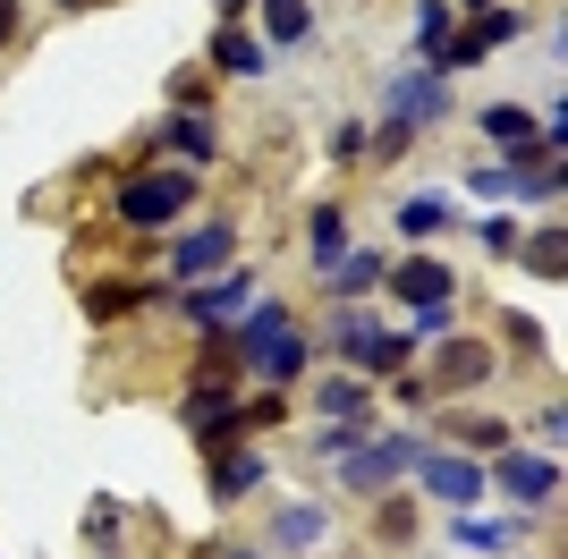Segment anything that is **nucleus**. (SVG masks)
<instances>
[{
    "instance_id": "nucleus-1",
    "label": "nucleus",
    "mask_w": 568,
    "mask_h": 559,
    "mask_svg": "<svg viewBox=\"0 0 568 559\" xmlns=\"http://www.w3.org/2000/svg\"><path fill=\"white\" fill-rule=\"evenodd\" d=\"M179 212H195V170H144L119 186V221L128 230H170Z\"/></svg>"
},
{
    "instance_id": "nucleus-2",
    "label": "nucleus",
    "mask_w": 568,
    "mask_h": 559,
    "mask_svg": "<svg viewBox=\"0 0 568 559\" xmlns=\"http://www.w3.org/2000/svg\"><path fill=\"white\" fill-rule=\"evenodd\" d=\"M332 348L348 356V365H365V373H399L407 356H416V331H382L374 314H339V323H332Z\"/></svg>"
},
{
    "instance_id": "nucleus-3",
    "label": "nucleus",
    "mask_w": 568,
    "mask_h": 559,
    "mask_svg": "<svg viewBox=\"0 0 568 559\" xmlns=\"http://www.w3.org/2000/svg\"><path fill=\"white\" fill-rule=\"evenodd\" d=\"M416 458H425V441L390 433V441H356L348 458H332V466H339V484H348V491H382L390 475H416Z\"/></svg>"
},
{
    "instance_id": "nucleus-4",
    "label": "nucleus",
    "mask_w": 568,
    "mask_h": 559,
    "mask_svg": "<svg viewBox=\"0 0 568 559\" xmlns=\"http://www.w3.org/2000/svg\"><path fill=\"white\" fill-rule=\"evenodd\" d=\"M442 111H450V77L442 69L390 77V119H399V128H425V119H442Z\"/></svg>"
},
{
    "instance_id": "nucleus-5",
    "label": "nucleus",
    "mask_w": 568,
    "mask_h": 559,
    "mask_svg": "<svg viewBox=\"0 0 568 559\" xmlns=\"http://www.w3.org/2000/svg\"><path fill=\"white\" fill-rule=\"evenodd\" d=\"M416 475H425V491H442V500H458V509H475V500L493 491V475H484L475 458H450V449H425Z\"/></svg>"
},
{
    "instance_id": "nucleus-6",
    "label": "nucleus",
    "mask_w": 568,
    "mask_h": 559,
    "mask_svg": "<svg viewBox=\"0 0 568 559\" xmlns=\"http://www.w3.org/2000/svg\"><path fill=\"white\" fill-rule=\"evenodd\" d=\"M500 491L526 500V509H551V491H560V466L535 458V449H500Z\"/></svg>"
},
{
    "instance_id": "nucleus-7",
    "label": "nucleus",
    "mask_w": 568,
    "mask_h": 559,
    "mask_svg": "<svg viewBox=\"0 0 568 559\" xmlns=\"http://www.w3.org/2000/svg\"><path fill=\"white\" fill-rule=\"evenodd\" d=\"M230 246H237V230H230V221H204V230H187L179 246H170V272H179V280L221 272V263H230Z\"/></svg>"
},
{
    "instance_id": "nucleus-8",
    "label": "nucleus",
    "mask_w": 568,
    "mask_h": 559,
    "mask_svg": "<svg viewBox=\"0 0 568 559\" xmlns=\"http://www.w3.org/2000/svg\"><path fill=\"white\" fill-rule=\"evenodd\" d=\"M237 356L263 373V390H281V382L306 373V339H297V331H272V339H255V348H237Z\"/></svg>"
},
{
    "instance_id": "nucleus-9",
    "label": "nucleus",
    "mask_w": 568,
    "mask_h": 559,
    "mask_svg": "<svg viewBox=\"0 0 568 559\" xmlns=\"http://www.w3.org/2000/svg\"><path fill=\"white\" fill-rule=\"evenodd\" d=\"M195 305V323H230V314H246L255 305V272H221L204 297H187Z\"/></svg>"
},
{
    "instance_id": "nucleus-10",
    "label": "nucleus",
    "mask_w": 568,
    "mask_h": 559,
    "mask_svg": "<svg viewBox=\"0 0 568 559\" xmlns=\"http://www.w3.org/2000/svg\"><path fill=\"white\" fill-rule=\"evenodd\" d=\"M390 288H399V305H450V272H442L433 255H407Z\"/></svg>"
},
{
    "instance_id": "nucleus-11",
    "label": "nucleus",
    "mask_w": 568,
    "mask_h": 559,
    "mask_svg": "<svg viewBox=\"0 0 568 559\" xmlns=\"http://www.w3.org/2000/svg\"><path fill=\"white\" fill-rule=\"evenodd\" d=\"M255 484H272L255 449H221V458H213V500H246Z\"/></svg>"
},
{
    "instance_id": "nucleus-12",
    "label": "nucleus",
    "mask_w": 568,
    "mask_h": 559,
    "mask_svg": "<svg viewBox=\"0 0 568 559\" xmlns=\"http://www.w3.org/2000/svg\"><path fill=\"white\" fill-rule=\"evenodd\" d=\"M306 34H314V9H306V0H263V51H272V43L297 51Z\"/></svg>"
},
{
    "instance_id": "nucleus-13",
    "label": "nucleus",
    "mask_w": 568,
    "mask_h": 559,
    "mask_svg": "<svg viewBox=\"0 0 568 559\" xmlns=\"http://www.w3.org/2000/svg\"><path fill=\"white\" fill-rule=\"evenodd\" d=\"M162 144H170V153H187L195 170H204V162L221 153V136H213V119H204V111H179V119L162 128Z\"/></svg>"
},
{
    "instance_id": "nucleus-14",
    "label": "nucleus",
    "mask_w": 568,
    "mask_h": 559,
    "mask_svg": "<svg viewBox=\"0 0 568 559\" xmlns=\"http://www.w3.org/2000/svg\"><path fill=\"white\" fill-rule=\"evenodd\" d=\"M263 34H246V26H221V43H213V69H230V77H263Z\"/></svg>"
},
{
    "instance_id": "nucleus-15",
    "label": "nucleus",
    "mask_w": 568,
    "mask_h": 559,
    "mask_svg": "<svg viewBox=\"0 0 568 559\" xmlns=\"http://www.w3.org/2000/svg\"><path fill=\"white\" fill-rule=\"evenodd\" d=\"M484 373H493V348H475V339H450L433 382H442V390H467V382H484Z\"/></svg>"
},
{
    "instance_id": "nucleus-16",
    "label": "nucleus",
    "mask_w": 568,
    "mask_h": 559,
    "mask_svg": "<svg viewBox=\"0 0 568 559\" xmlns=\"http://www.w3.org/2000/svg\"><path fill=\"white\" fill-rule=\"evenodd\" d=\"M306 246H314V263L332 272V263L348 255V212H339V204H323V212L306 221Z\"/></svg>"
},
{
    "instance_id": "nucleus-17",
    "label": "nucleus",
    "mask_w": 568,
    "mask_h": 559,
    "mask_svg": "<svg viewBox=\"0 0 568 559\" xmlns=\"http://www.w3.org/2000/svg\"><path fill=\"white\" fill-rule=\"evenodd\" d=\"M323 416L365 424V416H374V407H365V382H348V373H323Z\"/></svg>"
},
{
    "instance_id": "nucleus-18",
    "label": "nucleus",
    "mask_w": 568,
    "mask_h": 559,
    "mask_svg": "<svg viewBox=\"0 0 568 559\" xmlns=\"http://www.w3.org/2000/svg\"><path fill=\"white\" fill-rule=\"evenodd\" d=\"M526 263H535V280H560V272H568V230H560V221H544V230H535Z\"/></svg>"
},
{
    "instance_id": "nucleus-19",
    "label": "nucleus",
    "mask_w": 568,
    "mask_h": 559,
    "mask_svg": "<svg viewBox=\"0 0 568 559\" xmlns=\"http://www.w3.org/2000/svg\"><path fill=\"white\" fill-rule=\"evenodd\" d=\"M450 441L458 449H509V424L500 416H450Z\"/></svg>"
},
{
    "instance_id": "nucleus-20",
    "label": "nucleus",
    "mask_w": 568,
    "mask_h": 559,
    "mask_svg": "<svg viewBox=\"0 0 568 559\" xmlns=\"http://www.w3.org/2000/svg\"><path fill=\"white\" fill-rule=\"evenodd\" d=\"M450 26H458V9H450V0H416V43H425V60H433L442 43H450Z\"/></svg>"
},
{
    "instance_id": "nucleus-21",
    "label": "nucleus",
    "mask_w": 568,
    "mask_h": 559,
    "mask_svg": "<svg viewBox=\"0 0 568 559\" xmlns=\"http://www.w3.org/2000/svg\"><path fill=\"white\" fill-rule=\"evenodd\" d=\"M399 230H407V237L450 230V204H442V195H407V204H399Z\"/></svg>"
},
{
    "instance_id": "nucleus-22",
    "label": "nucleus",
    "mask_w": 568,
    "mask_h": 559,
    "mask_svg": "<svg viewBox=\"0 0 568 559\" xmlns=\"http://www.w3.org/2000/svg\"><path fill=\"white\" fill-rule=\"evenodd\" d=\"M332 288H339V297H365V288H382V263L374 255H339L332 263Z\"/></svg>"
},
{
    "instance_id": "nucleus-23",
    "label": "nucleus",
    "mask_w": 568,
    "mask_h": 559,
    "mask_svg": "<svg viewBox=\"0 0 568 559\" xmlns=\"http://www.w3.org/2000/svg\"><path fill=\"white\" fill-rule=\"evenodd\" d=\"M518 9H475V18H467V34H475V43H484V51H493V43H509V34H518Z\"/></svg>"
},
{
    "instance_id": "nucleus-24",
    "label": "nucleus",
    "mask_w": 568,
    "mask_h": 559,
    "mask_svg": "<svg viewBox=\"0 0 568 559\" xmlns=\"http://www.w3.org/2000/svg\"><path fill=\"white\" fill-rule=\"evenodd\" d=\"M484 136H500V144H526V136H535V111L500 102V111H484Z\"/></svg>"
},
{
    "instance_id": "nucleus-25",
    "label": "nucleus",
    "mask_w": 568,
    "mask_h": 559,
    "mask_svg": "<svg viewBox=\"0 0 568 559\" xmlns=\"http://www.w3.org/2000/svg\"><path fill=\"white\" fill-rule=\"evenodd\" d=\"M128 305H144V288H136V280H128V288H85V314H94V323L128 314Z\"/></svg>"
},
{
    "instance_id": "nucleus-26",
    "label": "nucleus",
    "mask_w": 568,
    "mask_h": 559,
    "mask_svg": "<svg viewBox=\"0 0 568 559\" xmlns=\"http://www.w3.org/2000/svg\"><path fill=\"white\" fill-rule=\"evenodd\" d=\"M306 542H323V509H288L281 517V551H306Z\"/></svg>"
},
{
    "instance_id": "nucleus-27",
    "label": "nucleus",
    "mask_w": 568,
    "mask_h": 559,
    "mask_svg": "<svg viewBox=\"0 0 568 559\" xmlns=\"http://www.w3.org/2000/svg\"><path fill=\"white\" fill-rule=\"evenodd\" d=\"M170 102H179V111H204V102H213V77H204V69H179V77H170Z\"/></svg>"
},
{
    "instance_id": "nucleus-28",
    "label": "nucleus",
    "mask_w": 568,
    "mask_h": 559,
    "mask_svg": "<svg viewBox=\"0 0 568 559\" xmlns=\"http://www.w3.org/2000/svg\"><path fill=\"white\" fill-rule=\"evenodd\" d=\"M458 542H467V551H500V542H509V526H467V517H458Z\"/></svg>"
},
{
    "instance_id": "nucleus-29",
    "label": "nucleus",
    "mask_w": 568,
    "mask_h": 559,
    "mask_svg": "<svg viewBox=\"0 0 568 559\" xmlns=\"http://www.w3.org/2000/svg\"><path fill=\"white\" fill-rule=\"evenodd\" d=\"M85 535H94V542L119 535V500H94V509H85Z\"/></svg>"
},
{
    "instance_id": "nucleus-30",
    "label": "nucleus",
    "mask_w": 568,
    "mask_h": 559,
    "mask_svg": "<svg viewBox=\"0 0 568 559\" xmlns=\"http://www.w3.org/2000/svg\"><path fill=\"white\" fill-rule=\"evenodd\" d=\"M356 153H365V128H356V119H348V128H332V162H356Z\"/></svg>"
},
{
    "instance_id": "nucleus-31",
    "label": "nucleus",
    "mask_w": 568,
    "mask_h": 559,
    "mask_svg": "<svg viewBox=\"0 0 568 559\" xmlns=\"http://www.w3.org/2000/svg\"><path fill=\"white\" fill-rule=\"evenodd\" d=\"M484 246H500V255H509V246H518V221H509V212H493V221H484Z\"/></svg>"
},
{
    "instance_id": "nucleus-32",
    "label": "nucleus",
    "mask_w": 568,
    "mask_h": 559,
    "mask_svg": "<svg viewBox=\"0 0 568 559\" xmlns=\"http://www.w3.org/2000/svg\"><path fill=\"white\" fill-rule=\"evenodd\" d=\"M9 34H18V0H0V43H9Z\"/></svg>"
},
{
    "instance_id": "nucleus-33",
    "label": "nucleus",
    "mask_w": 568,
    "mask_h": 559,
    "mask_svg": "<svg viewBox=\"0 0 568 559\" xmlns=\"http://www.w3.org/2000/svg\"><path fill=\"white\" fill-rule=\"evenodd\" d=\"M60 9H102V0H60Z\"/></svg>"
}]
</instances>
